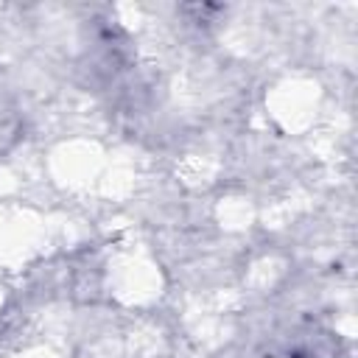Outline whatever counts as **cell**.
<instances>
[{"instance_id": "6da1fadb", "label": "cell", "mask_w": 358, "mask_h": 358, "mask_svg": "<svg viewBox=\"0 0 358 358\" xmlns=\"http://www.w3.org/2000/svg\"><path fill=\"white\" fill-rule=\"evenodd\" d=\"M11 137H14V115L0 106V148H3L6 140H11Z\"/></svg>"}]
</instances>
